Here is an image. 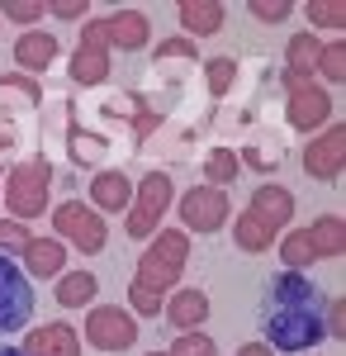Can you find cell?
<instances>
[{"mask_svg":"<svg viewBox=\"0 0 346 356\" xmlns=\"http://www.w3.org/2000/svg\"><path fill=\"white\" fill-rule=\"evenodd\" d=\"M157 57H161V67H166V62H195V43H190V38H166L157 48Z\"/></svg>","mask_w":346,"mask_h":356,"instance_id":"cell-36","label":"cell"},{"mask_svg":"<svg viewBox=\"0 0 346 356\" xmlns=\"http://www.w3.org/2000/svg\"><path fill=\"white\" fill-rule=\"evenodd\" d=\"M0 15H10L15 24H33V19H43V15H48V5H43V0H5V5H0Z\"/></svg>","mask_w":346,"mask_h":356,"instance_id":"cell-32","label":"cell"},{"mask_svg":"<svg viewBox=\"0 0 346 356\" xmlns=\"http://www.w3.org/2000/svg\"><path fill=\"white\" fill-rule=\"evenodd\" d=\"M181 24L190 33H218L223 29V5L218 0H181Z\"/></svg>","mask_w":346,"mask_h":356,"instance_id":"cell-22","label":"cell"},{"mask_svg":"<svg viewBox=\"0 0 346 356\" xmlns=\"http://www.w3.org/2000/svg\"><path fill=\"white\" fill-rule=\"evenodd\" d=\"M48 15H57V19H81V15H90V5L85 0H53Z\"/></svg>","mask_w":346,"mask_h":356,"instance_id":"cell-38","label":"cell"},{"mask_svg":"<svg viewBox=\"0 0 346 356\" xmlns=\"http://www.w3.org/2000/svg\"><path fill=\"white\" fill-rule=\"evenodd\" d=\"M53 57H57V38H53V33H24V38L15 43V62L28 67V72L53 67Z\"/></svg>","mask_w":346,"mask_h":356,"instance_id":"cell-18","label":"cell"},{"mask_svg":"<svg viewBox=\"0 0 346 356\" xmlns=\"http://www.w3.org/2000/svg\"><path fill=\"white\" fill-rule=\"evenodd\" d=\"M322 290L304 271H275L261 300V328H266V347L280 352H308L318 347L327 328H322Z\"/></svg>","mask_w":346,"mask_h":356,"instance_id":"cell-1","label":"cell"},{"mask_svg":"<svg viewBox=\"0 0 346 356\" xmlns=\"http://www.w3.org/2000/svg\"><path fill=\"white\" fill-rule=\"evenodd\" d=\"M53 228H57V238L76 243L81 252H100V247L109 243L105 214H100V209H90V204H81V200H67V204H57Z\"/></svg>","mask_w":346,"mask_h":356,"instance_id":"cell-5","label":"cell"},{"mask_svg":"<svg viewBox=\"0 0 346 356\" xmlns=\"http://www.w3.org/2000/svg\"><path fill=\"white\" fill-rule=\"evenodd\" d=\"M81 48H95V53H105V48H109V24H105V19H90V24L81 29Z\"/></svg>","mask_w":346,"mask_h":356,"instance_id":"cell-37","label":"cell"},{"mask_svg":"<svg viewBox=\"0 0 346 356\" xmlns=\"http://www.w3.org/2000/svg\"><path fill=\"white\" fill-rule=\"evenodd\" d=\"M38 90L43 86L33 76H0V110H15V105L19 110H38V100H43Z\"/></svg>","mask_w":346,"mask_h":356,"instance_id":"cell-23","label":"cell"},{"mask_svg":"<svg viewBox=\"0 0 346 356\" xmlns=\"http://www.w3.org/2000/svg\"><path fill=\"white\" fill-rule=\"evenodd\" d=\"M238 171H242V166H238V152H228V147H213L209 162H204V176H209L218 191H223V186H228V181L238 176Z\"/></svg>","mask_w":346,"mask_h":356,"instance_id":"cell-27","label":"cell"},{"mask_svg":"<svg viewBox=\"0 0 346 356\" xmlns=\"http://www.w3.org/2000/svg\"><path fill=\"white\" fill-rule=\"evenodd\" d=\"M318 72H322L332 86L346 81V48H342V43H327V48L318 53Z\"/></svg>","mask_w":346,"mask_h":356,"instance_id":"cell-30","label":"cell"},{"mask_svg":"<svg viewBox=\"0 0 346 356\" xmlns=\"http://www.w3.org/2000/svg\"><path fill=\"white\" fill-rule=\"evenodd\" d=\"M85 337H90L95 352H129L138 342V323L129 318V309L100 304V309H90V318H85Z\"/></svg>","mask_w":346,"mask_h":356,"instance_id":"cell-8","label":"cell"},{"mask_svg":"<svg viewBox=\"0 0 346 356\" xmlns=\"http://www.w3.org/2000/svg\"><path fill=\"white\" fill-rule=\"evenodd\" d=\"M186 257H190V238L181 233V228H166V233H157L152 247L142 252L133 280H138V285H147L152 295H166V290L181 280V271H186Z\"/></svg>","mask_w":346,"mask_h":356,"instance_id":"cell-2","label":"cell"},{"mask_svg":"<svg viewBox=\"0 0 346 356\" xmlns=\"http://www.w3.org/2000/svg\"><path fill=\"white\" fill-rule=\"evenodd\" d=\"M304 233H308V243H313L318 257H342V252H346V223L337 219V214L313 219V228H304Z\"/></svg>","mask_w":346,"mask_h":356,"instance_id":"cell-17","label":"cell"},{"mask_svg":"<svg viewBox=\"0 0 346 356\" xmlns=\"http://www.w3.org/2000/svg\"><path fill=\"white\" fill-rule=\"evenodd\" d=\"M181 219L195 233H218L223 219H228V195L218 191V186H190L181 195Z\"/></svg>","mask_w":346,"mask_h":356,"instance_id":"cell-9","label":"cell"},{"mask_svg":"<svg viewBox=\"0 0 346 356\" xmlns=\"http://www.w3.org/2000/svg\"><path fill=\"white\" fill-rule=\"evenodd\" d=\"M90 204H100L105 214L129 209V204H133V186H129V176H124V171H100V176L90 181Z\"/></svg>","mask_w":346,"mask_h":356,"instance_id":"cell-13","label":"cell"},{"mask_svg":"<svg viewBox=\"0 0 346 356\" xmlns=\"http://www.w3.org/2000/svg\"><path fill=\"white\" fill-rule=\"evenodd\" d=\"M318 33H294L290 38V53H285V72H294V76H318Z\"/></svg>","mask_w":346,"mask_h":356,"instance_id":"cell-20","label":"cell"},{"mask_svg":"<svg viewBox=\"0 0 346 356\" xmlns=\"http://www.w3.org/2000/svg\"><path fill=\"white\" fill-rule=\"evenodd\" d=\"M308 19H313V29H342L346 5L342 0H313V5H308Z\"/></svg>","mask_w":346,"mask_h":356,"instance_id":"cell-29","label":"cell"},{"mask_svg":"<svg viewBox=\"0 0 346 356\" xmlns=\"http://www.w3.org/2000/svg\"><path fill=\"white\" fill-rule=\"evenodd\" d=\"M24 356H81V337L67 323H48V328L28 332Z\"/></svg>","mask_w":346,"mask_h":356,"instance_id":"cell-12","label":"cell"},{"mask_svg":"<svg viewBox=\"0 0 346 356\" xmlns=\"http://www.w3.org/2000/svg\"><path fill=\"white\" fill-rule=\"evenodd\" d=\"M0 356H24V347H0Z\"/></svg>","mask_w":346,"mask_h":356,"instance_id":"cell-40","label":"cell"},{"mask_svg":"<svg viewBox=\"0 0 346 356\" xmlns=\"http://www.w3.org/2000/svg\"><path fill=\"white\" fill-rule=\"evenodd\" d=\"M204 318H209V295L204 290H181L176 300L166 304V323H176V328H186V332H195Z\"/></svg>","mask_w":346,"mask_h":356,"instance_id":"cell-15","label":"cell"},{"mask_svg":"<svg viewBox=\"0 0 346 356\" xmlns=\"http://www.w3.org/2000/svg\"><path fill=\"white\" fill-rule=\"evenodd\" d=\"M238 76V62L233 57H213L209 67H204V81H209V95H228V86Z\"/></svg>","mask_w":346,"mask_h":356,"instance_id":"cell-28","label":"cell"},{"mask_svg":"<svg viewBox=\"0 0 346 356\" xmlns=\"http://www.w3.org/2000/svg\"><path fill=\"white\" fill-rule=\"evenodd\" d=\"M24 266H28V275H38V280H48V275H62V266H67V247L53 243V238H28V247H24Z\"/></svg>","mask_w":346,"mask_h":356,"instance_id":"cell-14","label":"cell"},{"mask_svg":"<svg viewBox=\"0 0 346 356\" xmlns=\"http://www.w3.org/2000/svg\"><path fill=\"white\" fill-rule=\"evenodd\" d=\"M166 204H171V176L166 171L142 176L133 191V209H129V238H152L161 214H166Z\"/></svg>","mask_w":346,"mask_h":356,"instance_id":"cell-6","label":"cell"},{"mask_svg":"<svg viewBox=\"0 0 346 356\" xmlns=\"http://www.w3.org/2000/svg\"><path fill=\"white\" fill-rule=\"evenodd\" d=\"M342 166H346V129L332 124V129H322V134L304 147V171H308L313 181H337Z\"/></svg>","mask_w":346,"mask_h":356,"instance_id":"cell-10","label":"cell"},{"mask_svg":"<svg viewBox=\"0 0 346 356\" xmlns=\"http://www.w3.org/2000/svg\"><path fill=\"white\" fill-rule=\"evenodd\" d=\"M28 318H33V285H28V275L0 252V337L28 328Z\"/></svg>","mask_w":346,"mask_h":356,"instance_id":"cell-4","label":"cell"},{"mask_svg":"<svg viewBox=\"0 0 346 356\" xmlns=\"http://www.w3.org/2000/svg\"><path fill=\"white\" fill-rule=\"evenodd\" d=\"M166 356H213V337L209 332H181Z\"/></svg>","mask_w":346,"mask_h":356,"instance_id":"cell-31","label":"cell"},{"mask_svg":"<svg viewBox=\"0 0 346 356\" xmlns=\"http://www.w3.org/2000/svg\"><path fill=\"white\" fill-rule=\"evenodd\" d=\"M28 238H33V233H28L19 219H0V252H24Z\"/></svg>","mask_w":346,"mask_h":356,"instance_id":"cell-33","label":"cell"},{"mask_svg":"<svg viewBox=\"0 0 346 356\" xmlns=\"http://www.w3.org/2000/svg\"><path fill=\"white\" fill-rule=\"evenodd\" d=\"M285 90H290V110H285V119H290L294 129L313 134V129L327 124V114H332V95L318 90L313 76H294V72H285Z\"/></svg>","mask_w":346,"mask_h":356,"instance_id":"cell-7","label":"cell"},{"mask_svg":"<svg viewBox=\"0 0 346 356\" xmlns=\"http://www.w3.org/2000/svg\"><path fill=\"white\" fill-rule=\"evenodd\" d=\"M280 261H285V271H304L308 261H318V252L308 243V233H290L285 243H280Z\"/></svg>","mask_w":346,"mask_h":356,"instance_id":"cell-26","label":"cell"},{"mask_svg":"<svg viewBox=\"0 0 346 356\" xmlns=\"http://www.w3.org/2000/svg\"><path fill=\"white\" fill-rule=\"evenodd\" d=\"M48 181H53V166L43 157H28L10 171V186H5V209L15 214L19 223L38 219L48 209Z\"/></svg>","mask_w":346,"mask_h":356,"instance_id":"cell-3","label":"cell"},{"mask_svg":"<svg viewBox=\"0 0 346 356\" xmlns=\"http://www.w3.org/2000/svg\"><path fill=\"white\" fill-rule=\"evenodd\" d=\"M129 304H133L142 318H157V314H161V295H152V290L138 285V280H129Z\"/></svg>","mask_w":346,"mask_h":356,"instance_id":"cell-34","label":"cell"},{"mask_svg":"<svg viewBox=\"0 0 346 356\" xmlns=\"http://www.w3.org/2000/svg\"><path fill=\"white\" fill-rule=\"evenodd\" d=\"M238 356H270L266 342H247V347H238Z\"/></svg>","mask_w":346,"mask_h":356,"instance_id":"cell-39","label":"cell"},{"mask_svg":"<svg viewBox=\"0 0 346 356\" xmlns=\"http://www.w3.org/2000/svg\"><path fill=\"white\" fill-rule=\"evenodd\" d=\"M152 356H166V352H152Z\"/></svg>","mask_w":346,"mask_h":356,"instance_id":"cell-41","label":"cell"},{"mask_svg":"<svg viewBox=\"0 0 346 356\" xmlns=\"http://www.w3.org/2000/svg\"><path fill=\"white\" fill-rule=\"evenodd\" d=\"M247 10H252L261 24H285V19H290V0H280V5H275V0H252Z\"/></svg>","mask_w":346,"mask_h":356,"instance_id":"cell-35","label":"cell"},{"mask_svg":"<svg viewBox=\"0 0 346 356\" xmlns=\"http://www.w3.org/2000/svg\"><path fill=\"white\" fill-rule=\"evenodd\" d=\"M105 24H109V48H124V53H138L152 38V24L142 10H114Z\"/></svg>","mask_w":346,"mask_h":356,"instance_id":"cell-11","label":"cell"},{"mask_svg":"<svg viewBox=\"0 0 346 356\" xmlns=\"http://www.w3.org/2000/svg\"><path fill=\"white\" fill-rule=\"evenodd\" d=\"M72 81H76V86H100V81H109V53L81 48V53L72 57Z\"/></svg>","mask_w":346,"mask_h":356,"instance_id":"cell-25","label":"cell"},{"mask_svg":"<svg viewBox=\"0 0 346 356\" xmlns=\"http://www.w3.org/2000/svg\"><path fill=\"white\" fill-rule=\"evenodd\" d=\"M233 243L242 247V252H266L270 243H275V228H270L261 214H252V209H242V219L233 223Z\"/></svg>","mask_w":346,"mask_h":356,"instance_id":"cell-21","label":"cell"},{"mask_svg":"<svg viewBox=\"0 0 346 356\" xmlns=\"http://www.w3.org/2000/svg\"><path fill=\"white\" fill-rule=\"evenodd\" d=\"M67 152L76 166H90V162H105L109 157V138L105 134H85V129H67Z\"/></svg>","mask_w":346,"mask_h":356,"instance_id":"cell-24","label":"cell"},{"mask_svg":"<svg viewBox=\"0 0 346 356\" xmlns=\"http://www.w3.org/2000/svg\"><path fill=\"white\" fill-rule=\"evenodd\" d=\"M252 214H261L270 228H280V223L294 219V195L285 186H261V191L252 195Z\"/></svg>","mask_w":346,"mask_h":356,"instance_id":"cell-16","label":"cell"},{"mask_svg":"<svg viewBox=\"0 0 346 356\" xmlns=\"http://www.w3.org/2000/svg\"><path fill=\"white\" fill-rule=\"evenodd\" d=\"M95 290H100V280L90 271H62V280H57V304L62 309H85V304L95 300Z\"/></svg>","mask_w":346,"mask_h":356,"instance_id":"cell-19","label":"cell"}]
</instances>
